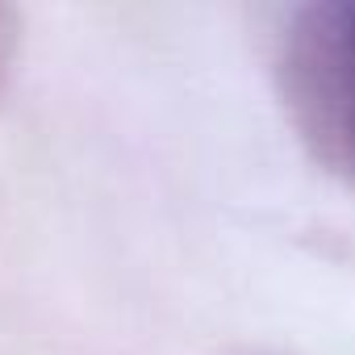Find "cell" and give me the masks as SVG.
Here are the masks:
<instances>
[{
    "mask_svg": "<svg viewBox=\"0 0 355 355\" xmlns=\"http://www.w3.org/2000/svg\"><path fill=\"white\" fill-rule=\"evenodd\" d=\"M13 51H17V26L9 9H0V92H5L9 67H13Z\"/></svg>",
    "mask_w": 355,
    "mask_h": 355,
    "instance_id": "2",
    "label": "cell"
},
{
    "mask_svg": "<svg viewBox=\"0 0 355 355\" xmlns=\"http://www.w3.org/2000/svg\"><path fill=\"white\" fill-rule=\"evenodd\" d=\"M280 84L309 150L355 184V0H322L293 13Z\"/></svg>",
    "mask_w": 355,
    "mask_h": 355,
    "instance_id": "1",
    "label": "cell"
}]
</instances>
